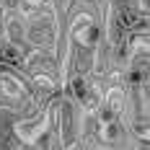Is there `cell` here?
<instances>
[{"instance_id":"obj_3","label":"cell","mask_w":150,"mask_h":150,"mask_svg":"<svg viewBox=\"0 0 150 150\" xmlns=\"http://www.w3.org/2000/svg\"><path fill=\"white\" fill-rule=\"evenodd\" d=\"M0 91H3L8 98H21V96H23V86H21V80L13 78V75H8V73L0 75Z\"/></svg>"},{"instance_id":"obj_7","label":"cell","mask_w":150,"mask_h":150,"mask_svg":"<svg viewBox=\"0 0 150 150\" xmlns=\"http://www.w3.org/2000/svg\"><path fill=\"white\" fill-rule=\"evenodd\" d=\"M73 93L78 96V98H80V101H83V104H88V93H86V83H83L80 78H75V80H73Z\"/></svg>"},{"instance_id":"obj_10","label":"cell","mask_w":150,"mask_h":150,"mask_svg":"<svg viewBox=\"0 0 150 150\" xmlns=\"http://www.w3.org/2000/svg\"><path fill=\"white\" fill-rule=\"evenodd\" d=\"M34 80H36L39 86H44V88H54V80H52V78H47V75H36Z\"/></svg>"},{"instance_id":"obj_1","label":"cell","mask_w":150,"mask_h":150,"mask_svg":"<svg viewBox=\"0 0 150 150\" xmlns=\"http://www.w3.org/2000/svg\"><path fill=\"white\" fill-rule=\"evenodd\" d=\"M47 129H49V111L39 114L36 119H23V122H16L13 124L16 137H18L21 142H26V145L39 142V137H44Z\"/></svg>"},{"instance_id":"obj_11","label":"cell","mask_w":150,"mask_h":150,"mask_svg":"<svg viewBox=\"0 0 150 150\" xmlns=\"http://www.w3.org/2000/svg\"><path fill=\"white\" fill-rule=\"evenodd\" d=\"M26 3H29V5H39L42 0H26Z\"/></svg>"},{"instance_id":"obj_6","label":"cell","mask_w":150,"mask_h":150,"mask_svg":"<svg viewBox=\"0 0 150 150\" xmlns=\"http://www.w3.org/2000/svg\"><path fill=\"white\" fill-rule=\"evenodd\" d=\"M127 80H129V86H145V70L142 67H132L129 70V75H127Z\"/></svg>"},{"instance_id":"obj_2","label":"cell","mask_w":150,"mask_h":150,"mask_svg":"<svg viewBox=\"0 0 150 150\" xmlns=\"http://www.w3.org/2000/svg\"><path fill=\"white\" fill-rule=\"evenodd\" d=\"M73 36L80 42V47L93 49V47H98V42H101V26L91 16H78L73 21Z\"/></svg>"},{"instance_id":"obj_4","label":"cell","mask_w":150,"mask_h":150,"mask_svg":"<svg viewBox=\"0 0 150 150\" xmlns=\"http://www.w3.org/2000/svg\"><path fill=\"white\" fill-rule=\"evenodd\" d=\"M119 124L117 122H109V124H101V137H104L106 142H117L119 140Z\"/></svg>"},{"instance_id":"obj_8","label":"cell","mask_w":150,"mask_h":150,"mask_svg":"<svg viewBox=\"0 0 150 150\" xmlns=\"http://www.w3.org/2000/svg\"><path fill=\"white\" fill-rule=\"evenodd\" d=\"M8 26H11V39H13V42H21V39H23V29H21V21H18V18H13Z\"/></svg>"},{"instance_id":"obj_9","label":"cell","mask_w":150,"mask_h":150,"mask_svg":"<svg viewBox=\"0 0 150 150\" xmlns=\"http://www.w3.org/2000/svg\"><path fill=\"white\" fill-rule=\"evenodd\" d=\"M0 60H8V62H18V49L16 47H5L0 52Z\"/></svg>"},{"instance_id":"obj_5","label":"cell","mask_w":150,"mask_h":150,"mask_svg":"<svg viewBox=\"0 0 150 150\" xmlns=\"http://www.w3.org/2000/svg\"><path fill=\"white\" fill-rule=\"evenodd\" d=\"M122 101H124L122 88H111V91H109V96H106V106H111L114 111H119V109H122Z\"/></svg>"}]
</instances>
